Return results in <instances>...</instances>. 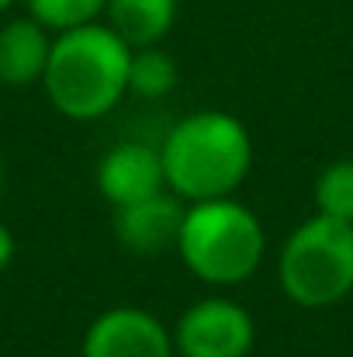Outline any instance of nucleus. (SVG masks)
Wrapping results in <instances>:
<instances>
[{
  "instance_id": "nucleus-2",
  "label": "nucleus",
  "mask_w": 353,
  "mask_h": 357,
  "mask_svg": "<svg viewBox=\"0 0 353 357\" xmlns=\"http://www.w3.org/2000/svg\"><path fill=\"white\" fill-rule=\"evenodd\" d=\"M159 160L180 202L233 198L253 170V139L229 112H194L166 132Z\"/></svg>"
},
{
  "instance_id": "nucleus-10",
  "label": "nucleus",
  "mask_w": 353,
  "mask_h": 357,
  "mask_svg": "<svg viewBox=\"0 0 353 357\" xmlns=\"http://www.w3.org/2000/svg\"><path fill=\"white\" fill-rule=\"evenodd\" d=\"M104 17V24L128 49H146L170 35L177 21V0H108Z\"/></svg>"
},
{
  "instance_id": "nucleus-6",
  "label": "nucleus",
  "mask_w": 353,
  "mask_h": 357,
  "mask_svg": "<svg viewBox=\"0 0 353 357\" xmlns=\"http://www.w3.org/2000/svg\"><path fill=\"white\" fill-rule=\"evenodd\" d=\"M80 357H177V351L159 316L139 305H115L87 326Z\"/></svg>"
},
{
  "instance_id": "nucleus-7",
  "label": "nucleus",
  "mask_w": 353,
  "mask_h": 357,
  "mask_svg": "<svg viewBox=\"0 0 353 357\" xmlns=\"http://www.w3.org/2000/svg\"><path fill=\"white\" fill-rule=\"evenodd\" d=\"M94 181H97L101 198L111 208L135 205L142 198H152V195L166 191V174H163L159 149H152L146 142H118V146H111L101 156Z\"/></svg>"
},
{
  "instance_id": "nucleus-8",
  "label": "nucleus",
  "mask_w": 353,
  "mask_h": 357,
  "mask_svg": "<svg viewBox=\"0 0 353 357\" xmlns=\"http://www.w3.org/2000/svg\"><path fill=\"white\" fill-rule=\"evenodd\" d=\"M184 208L187 205L173 191H159L135 205H121L115 208V219H111L115 239L128 253H139V257H156L163 250H177Z\"/></svg>"
},
{
  "instance_id": "nucleus-14",
  "label": "nucleus",
  "mask_w": 353,
  "mask_h": 357,
  "mask_svg": "<svg viewBox=\"0 0 353 357\" xmlns=\"http://www.w3.org/2000/svg\"><path fill=\"white\" fill-rule=\"evenodd\" d=\"M14 246H17V243H14V233L0 222V274L10 267V260H14Z\"/></svg>"
},
{
  "instance_id": "nucleus-16",
  "label": "nucleus",
  "mask_w": 353,
  "mask_h": 357,
  "mask_svg": "<svg viewBox=\"0 0 353 357\" xmlns=\"http://www.w3.org/2000/svg\"><path fill=\"white\" fill-rule=\"evenodd\" d=\"M0 184H3V156H0Z\"/></svg>"
},
{
  "instance_id": "nucleus-3",
  "label": "nucleus",
  "mask_w": 353,
  "mask_h": 357,
  "mask_svg": "<svg viewBox=\"0 0 353 357\" xmlns=\"http://www.w3.org/2000/svg\"><path fill=\"white\" fill-rule=\"evenodd\" d=\"M177 253L184 267L215 288L249 281L267 253V233L253 208L233 198L191 202L184 208Z\"/></svg>"
},
{
  "instance_id": "nucleus-1",
  "label": "nucleus",
  "mask_w": 353,
  "mask_h": 357,
  "mask_svg": "<svg viewBox=\"0 0 353 357\" xmlns=\"http://www.w3.org/2000/svg\"><path fill=\"white\" fill-rule=\"evenodd\" d=\"M132 49L101 21L59 31L42 77L49 105L70 121L111 115L128 94Z\"/></svg>"
},
{
  "instance_id": "nucleus-11",
  "label": "nucleus",
  "mask_w": 353,
  "mask_h": 357,
  "mask_svg": "<svg viewBox=\"0 0 353 357\" xmlns=\"http://www.w3.org/2000/svg\"><path fill=\"white\" fill-rule=\"evenodd\" d=\"M177 59L159 49V45H146V49H132V63H128V94L142 98V101H159L177 87Z\"/></svg>"
},
{
  "instance_id": "nucleus-9",
  "label": "nucleus",
  "mask_w": 353,
  "mask_h": 357,
  "mask_svg": "<svg viewBox=\"0 0 353 357\" xmlns=\"http://www.w3.org/2000/svg\"><path fill=\"white\" fill-rule=\"evenodd\" d=\"M52 31L38 24L31 14L3 21L0 24V84L7 87H31L42 84L49 52H52Z\"/></svg>"
},
{
  "instance_id": "nucleus-15",
  "label": "nucleus",
  "mask_w": 353,
  "mask_h": 357,
  "mask_svg": "<svg viewBox=\"0 0 353 357\" xmlns=\"http://www.w3.org/2000/svg\"><path fill=\"white\" fill-rule=\"evenodd\" d=\"M14 3H17V0H0V14H3L7 7H14Z\"/></svg>"
},
{
  "instance_id": "nucleus-12",
  "label": "nucleus",
  "mask_w": 353,
  "mask_h": 357,
  "mask_svg": "<svg viewBox=\"0 0 353 357\" xmlns=\"http://www.w3.org/2000/svg\"><path fill=\"white\" fill-rule=\"evenodd\" d=\"M315 208L353 226V160H336L315 177Z\"/></svg>"
},
{
  "instance_id": "nucleus-4",
  "label": "nucleus",
  "mask_w": 353,
  "mask_h": 357,
  "mask_svg": "<svg viewBox=\"0 0 353 357\" xmlns=\"http://www.w3.org/2000/svg\"><path fill=\"white\" fill-rule=\"evenodd\" d=\"M277 278L301 309H329L353 291V226L312 215L281 246Z\"/></svg>"
},
{
  "instance_id": "nucleus-13",
  "label": "nucleus",
  "mask_w": 353,
  "mask_h": 357,
  "mask_svg": "<svg viewBox=\"0 0 353 357\" xmlns=\"http://www.w3.org/2000/svg\"><path fill=\"white\" fill-rule=\"evenodd\" d=\"M24 3H28V14L38 24H45L52 35L91 24L108 7V0H24Z\"/></svg>"
},
{
  "instance_id": "nucleus-5",
  "label": "nucleus",
  "mask_w": 353,
  "mask_h": 357,
  "mask_svg": "<svg viewBox=\"0 0 353 357\" xmlns=\"http://www.w3.org/2000/svg\"><path fill=\"white\" fill-rule=\"evenodd\" d=\"M177 357H246L256 344V323L249 309L233 298H201L173 323Z\"/></svg>"
}]
</instances>
